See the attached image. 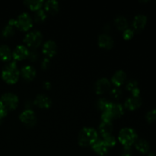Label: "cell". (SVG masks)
I'll return each instance as SVG.
<instances>
[{
  "mask_svg": "<svg viewBox=\"0 0 156 156\" xmlns=\"http://www.w3.org/2000/svg\"><path fill=\"white\" fill-rule=\"evenodd\" d=\"M0 103L6 110H13L18 106V98L12 93H5L0 98Z\"/></svg>",
  "mask_w": 156,
  "mask_h": 156,
  "instance_id": "4",
  "label": "cell"
},
{
  "mask_svg": "<svg viewBox=\"0 0 156 156\" xmlns=\"http://www.w3.org/2000/svg\"><path fill=\"white\" fill-rule=\"evenodd\" d=\"M103 142L105 143V144L108 146V148L113 147V146H115V144H116L115 138L111 135L107 136L104 137Z\"/></svg>",
  "mask_w": 156,
  "mask_h": 156,
  "instance_id": "29",
  "label": "cell"
},
{
  "mask_svg": "<svg viewBox=\"0 0 156 156\" xmlns=\"http://www.w3.org/2000/svg\"><path fill=\"white\" fill-rule=\"evenodd\" d=\"M98 134L93 128L85 127L80 131L79 135V143L82 146H92L98 140Z\"/></svg>",
  "mask_w": 156,
  "mask_h": 156,
  "instance_id": "1",
  "label": "cell"
},
{
  "mask_svg": "<svg viewBox=\"0 0 156 156\" xmlns=\"http://www.w3.org/2000/svg\"><path fill=\"white\" fill-rule=\"evenodd\" d=\"M111 87V83L109 80L106 78H102L97 81L95 84L96 93L98 94H102L108 91Z\"/></svg>",
  "mask_w": 156,
  "mask_h": 156,
  "instance_id": "8",
  "label": "cell"
},
{
  "mask_svg": "<svg viewBox=\"0 0 156 156\" xmlns=\"http://www.w3.org/2000/svg\"><path fill=\"white\" fill-rule=\"evenodd\" d=\"M56 51H57V46L54 41H48L44 44L43 52L46 56L51 57L56 54Z\"/></svg>",
  "mask_w": 156,
  "mask_h": 156,
  "instance_id": "11",
  "label": "cell"
},
{
  "mask_svg": "<svg viewBox=\"0 0 156 156\" xmlns=\"http://www.w3.org/2000/svg\"><path fill=\"white\" fill-rule=\"evenodd\" d=\"M122 156H131L132 155V151L130 147H124L123 150L122 151Z\"/></svg>",
  "mask_w": 156,
  "mask_h": 156,
  "instance_id": "34",
  "label": "cell"
},
{
  "mask_svg": "<svg viewBox=\"0 0 156 156\" xmlns=\"http://www.w3.org/2000/svg\"><path fill=\"white\" fill-rule=\"evenodd\" d=\"M110 103H111V102L108 101L107 99L101 98V99H99L98 101L97 107H98V108L99 110L105 111H106V110L108 108Z\"/></svg>",
  "mask_w": 156,
  "mask_h": 156,
  "instance_id": "26",
  "label": "cell"
},
{
  "mask_svg": "<svg viewBox=\"0 0 156 156\" xmlns=\"http://www.w3.org/2000/svg\"><path fill=\"white\" fill-rule=\"evenodd\" d=\"M21 75L26 80H32L36 76V70L31 66H25L21 69Z\"/></svg>",
  "mask_w": 156,
  "mask_h": 156,
  "instance_id": "18",
  "label": "cell"
},
{
  "mask_svg": "<svg viewBox=\"0 0 156 156\" xmlns=\"http://www.w3.org/2000/svg\"><path fill=\"white\" fill-rule=\"evenodd\" d=\"M14 33H15V26L12 25L10 24H8L3 28L2 31V35L5 37H9L13 35Z\"/></svg>",
  "mask_w": 156,
  "mask_h": 156,
  "instance_id": "25",
  "label": "cell"
},
{
  "mask_svg": "<svg viewBox=\"0 0 156 156\" xmlns=\"http://www.w3.org/2000/svg\"><path fill=\"white\" fill-rule=\"evenodd\" d=\"M50 59H49V58H44V59H43V61L41 62V66H42L43 69H47L48 68L49 66H50Z\"/></svg>",
  "mask_w": 156,
  "mask_h": 156,
  "instance_id": "35",
  "label": "cell"
},
{
  "mask_svg": "<svg viewBox=\"0 0 156 156\" xmlns=\"http://www.w3.org/2000/svg\"><path fill=\"white\" fill-rule=\"evenodd\" d=\"M126 79V75L123 70H118L114 73V76H112V81L113 84L115 85L116 86H120L124 83L125 80Z\"/></svg>",
  "mask_w": 156,
  "mask_h": 156,
  "instance_id": "16",
  "label": "cell"
},
{
  "mask_svg": "<svg viewBox=\"0 0 156 156\" xmlns=\"http://www.w3.org/2000/svg\"><path fill=\"white\" fill-rule=\"evenodd\" d=\"M24 41L30 47L35 48L41 44L42 41V34L39 30H32L26 34Z\"/></svg>",
  "mask_w": 156,
  "mask_h": 156,
  "instance_id": "5",
  "label": "cell"
},
{
  "mask_svg": "<svg viewBox=\"0 0 156 156\" xmlns=\"http://www.w3.org/2000/svg\"><path fill=\"white\" fill-rule=\"evenodd\" d=\"M92 149H94V152H97L98 155H105L108 153V148L106 145L105 144L102 140H98L94 144L92 145Z\"/></svg>",
  "mask_w": 156,
  "mask_h": 156,
  "instance_id": "17",
  "label": "cell"
},
{
  "mask_svg": "<svg viewBox=\"0 0 156 156\" xmlns=\"http://www.w3.org/2000/svg\"><path fill=\"white\" fill-rule=\"evenodd\" d=\"M113 130V125L111 122H102L99 126V131L100 133L104 137L107 136L111 135V132Z\"/></svg>",
  "mask_w": 156,
  "mask_h": 156,
  "instance_id": "19",
  "label": "cell"
},
{
  "mask_svg": "<svg viewBox=\"0 0 156 156\" xmlns=\"http://www.w3.org/2000/svg\"><path fill=\"white\" fill-rule=\"evenodd\" d=\"M20 73L17 64L15 61L10 62L4 67L2 73V76L5 81L10 84H14L18 81Z\"/></svg>",
  "mask_w": 156,
  "mask_h": 156,
  "instance_id": "2",
  "label": "cell"
},
{
  "mask_svg": "<svg viewBox=\"0 0 156 156\" xmlns=\"http://www.w3.org/2000/svg\"><path fill=\"white\" fill-rule=\"evenodd\" d=\"M29 53V50L27 47L23 45H19L15 49L13 52V57L15 60H21L24 58L27 57Z\"/></svg>",
  "mask_w": 156,
  "mask_h": 156,
  "instance_id": "12",
  "label": "cell"
},
{
  "mask_svg": "<svg viewBox=\"0 0 156 156\" xmlns=\"http://www.w3.org/2000/svg\"><path fill=\"white\" fill-rule=\"evenodd\" d=\"M34 104L41 108H49L51 106L52 101L46 94H38L35 98Z\"/></svg>",
  "mask_w": 156,
  "mask_h": 156,
  "instance_id": "10",
  "label": "cell"
},
{
  "mask_svg": "<svg viewBox=\"0 0 156 156\" xmlns=\"http://www.w3.org/2000/svg\"><path fill=\"white\" fill-rule=\"evenodd\" d=\"M44 7H45V10L47 12L55 14L59 10V3H58L57 1H55V0H50V1L46 2Z\"/></svg>",
  "mask_w": 156,
  "mask_h": 156,
  "instance_id": "20",
  "label": "cell"
},
{
  "mask_svg": "<svg viewBox=\"0 0 156 156\" xmlns=\"http://www.w3.org/2000/svg\"><path fill=\"white\" fill-rule=\"evenodd\" d=\"M12 53L11 50L7 45L0 46V58L4 61H8L11 59Z\"/></svg>",
  "mask_w": 156,
  "mask_h": 156,
  "instance_id": "22",
  "label": "cell"
},
{
  "mask_svg": "<svg viewBox=\"0 0 156 156\" xmlns=\"http://www.w3.org/2000/svg\"><path fill=\"white\" fill-rule=\"evenodd\" d=\"M114 22H115L116 26H117V27L119 30H125V29H126V27L128 26V21L126 20V18L125 17L121 16V15L117 16L115 18V21Z\"/></svg>",
  "mask_w": 156,
  "mask_h": 156,
  "instance_id": "23",
  "label": "cell"
},
{
  "mask_svg": "<svg viewBox=\"0 0 156 156\" xmlns=\"http://www.w3.org/2000/svg\"><path fill=\"white\" fill-rule=\"evenodd\" d=\"M24 4L30 8L31 10H39L43 5V1L41 0H27L24 2Z\"/></svg>",
  "mask_w": 156,
  "mask_h": 156,
  "instance_id": "24",
  "label": "cell"
},
{
  "mask_svg": "<svg viewBox=\"0 0 156 156\" xmlns=\"http://www.w3.org/2000/svg\"><path fill=\"white\" fill-rule=\"evenodd\" d=\"M98 44L101 47H103L105 49H111L114 45V41L111 36L104 34L99 37Z\"/></svg>",
  "mask_w": 156,
  "mask_h": 156,
  "instance_id": "13",
  "label": "cell"
},
{
  "mask_svg": "<svg viewBox=\"0 0 156 156\" xmlns=\"http://www.w3.org/2000/svg\"><path fill=\"white\" fill-rule=\"evenodd\" d=\"M106 111H108L110 113V114L112 116L113 119L121 117L123 114V108L120 104L111 103V102L109 107Z\"/></svg>",
  "mask_w": 156,
  "mask_h": 156,
  "instance_id": "9",
  "label": "cell"
},
{
  "mask_svg": "<svg viewBox=\"0 0 156 156\" xmlns=\"http://www.w3.org/2000/svg\"><path fill=\"white\" fill-rule=\"evenodd\" d=\"M126 88L128 91H131L132 93L140 89V88H138V83H137L136 81L135 80L129 81V82H127V84H126Z\"/></svg>",
  "mask_w": 156,
  "mask_h": 156,
  "instance_id": "28",
  "label": "cell"
},
{
  "mask_svg": "<svg viewBox=\"0 0 156 156\" xmlns=\"http://www.w3.org/2000/svg\"><path fill=\"white\" fill-rule=\"evenodd\" d=\"M118 140L125 147H130L137 140V134L131 128H123L119 133Z\"/></svg>",
  "mask_w": 156,
  "mask_h": 156,
  "instance_id": "3",
  "label": "cell"
},
{
  "mask_svg": "<svg viewBox=\"0 0 156 156\" xmlns=\"http://www.w3.org/2000/svg\"><path fill=\"white\" fill-rule=\"evenodd\" d=\"M20 120L27 126H34L36 123V115L30 109H27L20 114Z\"/></svg>",
  "mask_w": 156,
  "mask_h": 156,
  "instance_id": "7",
  "label": "cell"
},
{
  "mask_svg": "<svg viewBox=\"0 0 156 156\" xmlns=\"http://www.w3.org/2000/svg\"><path fill=\"white\" fill-rule=\"evenodd\" d=\"M47 14L43 9H39L34 14V19L37 22H42L46 19Z\"/></svg>",
  "mask_w": 156,
  "mask_h": 156,
  "instance_id": "27",
  "label": "cell"
},
{
  "mask_svg": "<svg viewBox=\"0 0 156 156\" xmlns=\"http://www.w3.org/2000/svg\"><path fill=\"white\" fill-rule=\"evenodd\" d=\"M2 108H4V107H3V106H2V104L0 103V110H1Z\"/></svg>",
  "mask_w": 156,
  "mask_h": 156,
  "instance_id": "39",
  "label": "cell"
},
{
  "mask_svg": "<svg viewBox=\"0 0 156 156\" xmlns=\"http://www.w3.org/2000/svg\"><path fill=\"white\" fill-rule=\"evenodd\" d=\"M32 19L26 12L21 14L16 20V27L21 30H27L32 27Z\"/></svg>",
  "mask_w": 156,
  "mask_h": 156,
  "instance_id": "6",
  "label": "cell"
},
{
  "mask_svg": "<svg viewBox=\"0 0 156 156\" xmlns=\"http://www.w3.org/2000/svg\"><path fill=\"white\" fill-rule=\"evenodd\" d=\"M147 22V18L144 15H138L134 18L133 21V26L137 30H140L144 28Z\"/></svg>",
  "mask_w": 156,
  "mask_h": 156,
  "instance_id": "15",
  "label": "cell"
},
{
  "mask_svg": "<svg viewBox=\"0 0 156 156\" xmlns=\"http://www.w3.org/2000/svg\"><path fill=\"white\" fill-rule=\"evenodd\" d=\"M142 101L140 99V96L136 97V96H132V97L129 98L125 102V107L127 109L130 110V111H133L138 108L141 105Z\"/></svg>",
  "mask_w": 156,
  "mask_h": 156,
  "instance_id": "14",
  "label": "cell"
},
{
  "mask_svg": "<svg viewBox=\"0 0 156 156\" xmlns=\"http://www.w3.org/2000/svg\"><path fill=\"white\" fill-rule=\"evenodd\" d=\"M135 146L137 149V150H139L142 153H146L149 150V144L145 140H136Z\"/></svg>",
  "mask_w": 156,
  "mask_h": 156,
  "instance_id": "21",
  "label": "cell"
},
{
  "mask_svg": "<svg viewBox=\"0 0 156 156\" xmlns=\"http://www.w3.org/2000/svg\"><path fill=\"white\" fill-rule=\"evenodd\" d=\"M122 95V91L118 88H113L111 91V96L113 98L118 99L121 97Z\"/></svg>",
  "mask_w": 156,
  "mask_h": 156,
  "instance_id": "31",
  "label": "cell"
},
{
  "mask_svg": "<svg viewBox=\"0 0 156 156\" xmlns=\"http://www.w3.org/2000/svg\"><path fill=\"white\" fill-rule=\"evenodd\" d=\"M146 120L149 123H152L156 120V109H153L152 111H149L146 114Z\"/></svg>",
  "mask_w": 156,
  "mask_h": 156,
  "instance_id": "30",
  "label": "cell"
},
{
  "mask_svg": "<svg viewBox=\"0 0 156 156\" xmlns=\"http://www.w3.org/2000/svg\"><path fill=\"white\" fill-rule=\"evenodd\" d=\"M6 114H7V110H6L5 108H2V109L0 110V122L2 121L3 117H4Z\"/></svg>",
  "mask_w": 156,
  "mask_h": 156,
  "instance_id": "36",
  "label": "cell"
},
{
  "mask_svg": "<svg viewBox=\"0 0 156 156\" xmlns=\"http://www.w3.org/2000/svg\"><path fill=\"white\" fill-rule=\"evenodd\" d=\"M27 57H28L31 61H35L37 59L38 53H37V51H35V50H31V51H29Z\"/></svg>",
  "mask_w": 156,
  "mask_h": 156,
  "instance_id": "33",
  "label": "cell"
},
{
  "mask_svg": "<svg viewBox=\"0 0 156 156\" xmlns=\"http://www.w3.org/2000/svg\"><path fill=\"white\" fill-rule=\"evenodd\" d=\"M44 87L46 89H49V88H50V87H51V85H50V83L49 82H45L44 84Z\"/></svg>",
  "mask_w": 156,
  "mask_h": 156,
  "instance_id": "37",
  "label": "cell"
},
{
  "mask_svg": "<svg viewBox=\"0 0 156 156\" xmlns=\"http://www.w3.org/2000/svg\"><path fill=\"white\" fill-rule=\"evenodd\" d=\"M148 156H156V154L155 153V152H149V155Z\"/></svg>",
  "mask_w": 156,
  "mask_h": 156,
  "instance_id": "38",
  "label": "cell"
},
{
  "mask_svg": "<svg viewBox=\"0 0 156 156\" xmlns=\"http://www.w3.org/2000/svg\"><path fill=\"white\" fill-rule=\"evenodd\" d=\"M133 30L130 28H126L125 29L124 31H123V37L126 40H129L130 38H132V37L133 36Z\"/></svg>",
  "mask_w": 156,
  "mask_h": 156,
  "instance_id": "32",
  "label": "cell"
}]
</instances>
